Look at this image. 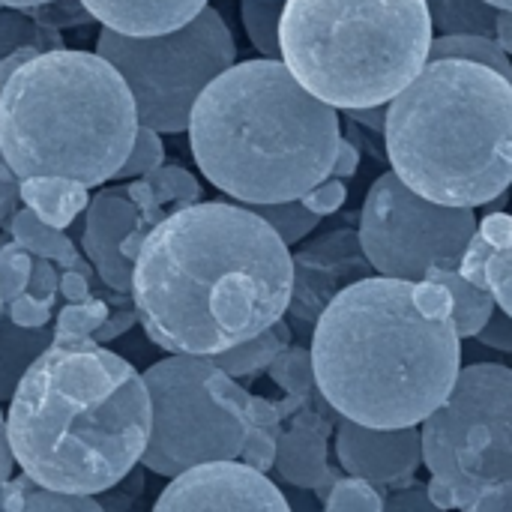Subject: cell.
Returning a JSON list of instances; mask_svg holds the SVG:
<instances>
[{"label": "cell", "instance_id": "6da1fadb", "mask_svg": "<svg viewBox=\"0 0 512 512\" xmlns=\"http://www.w3.org/2000/svg\"><path fill=\"white\" fill-rule=\"evenodd\" d=\"M294 261L246 204L198 201L165 216L141 243L132 306L153 345L216 357L285 318Z\"/></svg>", "mask_w": 512, "mask_h": 512}, {"label": "cell", "instance_id": "7a4b0ae2", "mask_svg": "<svg viewBox=\"0 0 512 512\" xmlns=\"http://www.w3.org/2000/svg\"><path fill=\"white\" fill-rule=\"evenodd\" d=\"M309 351L324 402L369 429L423 426L462 372L453 297L438 282L369 276L345 288Z\"/></svg>", "mask_w": 512, "mask_h": 512}, {"label": "cell", "instance_id": "3957f363", "mask_svg": "<svg viewBox=\"0 0 512 512\" xmlns=\"http://www.w3.org/2000/svg\"><path fill=\"white\" fill-rule=\"evenodd\" d=\"M153 426L144 378L96 342L51 345L6 411L15 465L66 495H99L141 465Z\"/></svg>", "mask_w": 512, "mask_h": 512}, {"label": "cell", "instance_id": "277c9868", "mask_svg": "<svg viewBox=\"0 0 512 512\" xmlns=\"http://www.w3.org/2000/svg\"><path fill=\"white\" fill-rule=\"evenodd\" d=\"M339 111L315 99L282 60H243L195 102L189 147L201 174L234 201H300L333 171Z\"/></svg>", "mask_w": 512, "mask_h": 512}, {"label": "cell", "instance_id": "5b68a950", "mask_svg": "<svg viewBox=\"0 0 512 512\" xmlns=\"http://www.w3.org/2000/svg\"><path fill=\"white\" fill-rule=\"evenodd\" d=\"M393 174L444 207H489L512 186V81L468 60H429L387 105Z\"/></svg>", "mask_w": 512, "mask_h": 512}, {"label": "cell", "instance_id": "8992f818", "mask_svg": "<svg viewBox=\"0 0 512 512\" xmlns=\"http://www.w3.org/2000/svg\"><path fill=\"white\" fill-rule=\"evenodd\" d=\"M138 126L126 81L93 51H42L0 87V153L18 183L102 186L123 168Z\"/></svg>", "mask_w": 512, "mask_h": 512}, {"label": "cell", "instance_id": "52a82bcc", "mask_svg": "<svg viewBox=\"0 0 512 512\" xmlns=\"http://www.w3.org/2000/svg\"><path fill=\"white\" fill-rule=\"evenodd\" d=\"M426 0H285L288 72L336 111L390 105L429 63Z\"/></svg>", "mask_w": 512, "mask_h": 512}, {"label": "cell", "instance_id": "ba28073f", "mask_svg": "<svg viewBox=\"0 0 512 512\" xmlns=\"http://www.w3.org/2000/svg\"><path fill=\"white\" fill-rule=\"evenodd\" d=\"M429 498L444 512H512V369L471 363L423 420Z\"/></svg>", "mask_w": 512, "mask_h": 512}, {"label": "cell", "instance_id": "9c48e42d", "mask_svg": "<svg viewBox=\"0 0 512 512\" xmlns=\"http://www.w3.org/2000/svg\"><path fill=\"white\" fill-rule=\"evenodd\" d=\"M96 54L126 81L138 123L153 132H186L198 96L237 63V42L225 18L207 6L186 27L162 36L99 30Z\"/></svg>", "mask_w": 512, "mask_h": 512}, {"label": "cell", "instance_id": "30bf717a", "mask_svg": "<svg viewBox=\"0 0 512 512\" xmlns=\"http://www.w3.org/2000/svg\"><path fill=\"white\" fill-rule=\"evenodd\" d=\"M216 372L213 357L171 354L144 369L153 426L141 465L162 477H180L198 465L237 462L246 441V426L219 408L207 393V378Z\"/></svg>", "mask_w": 512, "mask_h": 512}, {"label": "cell", "instance_id": "8fae6325", "mask_svg": "<svg viewBox=\"0 0 512 512\" xmlns=\"http://www.w3.org/2000/svg\"><path fill=\"white\" fill-rule=\"evenodd\" d=\"M477 225L474 210L435 204L387 171L366 192L357 234L378 276L426 282L432 270L462 267Z\"/></svg>", "mask_w": 512, "mask_h": 512}, {"label": "cell", "instance_id": "7c38bea8", "mask_svg": "<svg viewBox=\"0 0 512 512\" xmlns=\"http://www.w3.org/2000/svg\"><path fill=\"white\" fill-rule=\"evenodd\" d=\"M291 261H294V291L285 321L291 324L294 336L303 345H309L324 309L345 288L375 276V270L360 246V234L351 228H336L300 246L291 255Z\"/></svg>", "mask_w": 512, "mask_h": 512}, {"label": "cell", "instance_id": "4fadbf2b", "mask_svg": "<svg viewBox=\"0 0 512 512\" xmlns=\"http://www.w3.org/2000/svg\"><path fill=\"white\" fill-rule=\"evenodd\" d=\"M153 512H294L282 489L261 471L237 462H210L174 477Z\"/></svg>", "mask_w": 512, "mask_h": 512}, {"label": "cell", "instance_id": "5bb4252c", "mask_svg": "<svg viewBox=\"0 0 512 512\" xmlns=\"http://www.w3.org/2000/svg\"><path fill=\"white\" fill-rule=\"evenodd\" d=\"M150 231L153 225L144 219L129 186L105 189L87 204L84 252L111 291L132 297L135 258Z\"/></svg>", "mask_w": 512, "mask_h": 512}, {"label": "cell", "instance_id": "9a60e30c", "mask_svg": "<svg viewBox=\"0 0 512 512\" xmlns=\"http://www.w3.org/2000/svg\"><path fill=\"white\" fill-rule=\"evenodd\" d=\"M324 399H300L285 396L282 408V429L276 438V474L291 483L294 489H306L327 501L330 489L336 486V471L327 462V435L333 408L321 411Z\"/></svg>", "mask_w": 512, "mask_h": 512}, {"label": "cell", "instance_id": "2e32d148", "mask_svg": "<svg viewBox=\"0 0 512 512\" xmlns=\"http://www.w3.org/2000/svg\"><path fill=\"white\" fill-rule=\"evenodd\" d=\"M336 459L348 477L372 486H405L423 465V435L420 426L369 429L339 417Z\"/></svg>", "mask_w": 512, "mask_h": 512}, {"label": "cell", "instance_id": "e0dca14e", "mask_svg": "<svg viewBox=\"0 0 512 512\" xmlns=\"http://www.w3.org/2000/svg\"><path fill=\"white\" fill-rule=\"evenodd\" d=\"M459 273L489 291L495 306L512 318V213H486Z\"/></svg>", "mask_w": 512, "mask_h": 512}, {"label": "cell", "instance_id": "ac0fdd59", "mask_svg": "<svg viewBox=\"0 0 512 512\" xmlns=\"http://www.w3.org/2000/svg\"><path fill=\"white\" fill-rule=\"evenodd\" d=\"M102 27L123 36H162L198 18L210 0H78Z\"/></svg>", "mask_w": 512, "mask_h": 512}, {"label": "cell", "instance_id": "d6986e66", "mask_svg": "<svg viewBox=\"0 0 512 512\" xmlns=\"http://www.w3.org/2000/svg\"><path fill=\"white\" fill-rule=\"evenodd\" d=\"M54 345V327H18L9 315L0 318V405L12 402L24 372Z\"/></svg>", "mask_w": 512, "mask_h": 512}, {"label": "cell", "instance_id": "ffe728a7", "mask_svg": "<svg viewBox=\"0 0 512 512\" xmlns=\"http://www.w3.org/2000/svg\"><path fill=\"white\" fill-rule=\"evenodd\" d=\"M18 198L33 210L45 225L63 231L90 201L87 189L69 180L57 177H36V180H21L18 183Z\"/></svg>", "mask_w": 512, "mask_h": 512}, {"label": "cell", "instance_id": "44dd1931", "mask_svg": "<svg viewBox=\"0 0 512 512\" xmlns=\"http://www.w3.org/2000/svg\"><path fill=\"white\" fill-rule=\"evenodd\" d=\"M291 345H294V330H291V324L282 318V321H276L270 330H264L261 336H255V339H249V342H243V345H237V348H231V351L216 354L213 363H216V369H222V372L231 375L234 381H237V378H258V375L267 372V369L273 366V360H276L282 351H288Z\"/></svg>", "mask_w": 512, "mask_h": 512}, {"label": "cell", "instance_id": "7402d4cb", "mask_svg": "<svg viewBox=\"0 0 512 512\" xmlns=\"http://www.w3.org/2000/svg\"><path fill=\"white\" fill-rule=\"evenodd\" d=\"M9 231L15 237V243L30 252L33 258H45V261H57L63 270H78V273H90V267L78 258L75 246L69 243V237L51 225H45L33 210H15L9 219Z\"/></svg>", "mask_w": 512, "mask_h": 512}, {"label": "cell", "instance_id": "603a6c76", "mask_svg": "<svg viewBox=\"0 0 512 512\" xmlns=\"http://www.w3.org/2000/svg\"><path fill=\"white\" fill-rule=\"evenodd\" d=\"M282 408L279 402L252 396L249 411L243 414V426H246V441H243V453L240 462L267 474L276 465V438L282 429Z\"/></svg>", "mask_w": 512, "mask_h": 512}, {"label": "cell", "instance_id": "cb8c5ba5", "mask_svg": "<svg viewBox=\"0 0 512 512\" xmlns=\"http://www.w3.org/2000/svg\"><path fill=\"white\" fill-rule=\"evenodd\" d=\"M0 512H105V507L90 495L54 492L33 483L27 474H18L0 495Z\"/></svg>", "mask_w": 512, "mask_h": 512}, {"label": "cell", "instance_id": "d4e9b609", "mask_svg": "<svg viewBox=\"0 0 512 512\" xmlns=\"http://www.w3.org/2000/svg\"><path fill=\"white\" fill-rule=\"evenodd\" d=\"M426 282H438L453 297V324L459 339H477V333L486 327V321L495 312V300L489 291L468 282L459 270H432Z\"/></svg>", "mask_w": 512, "mask_h": 512}, {"label": "cell", "instance_id": "484cf974", "mask_svg": "<svg viewBox=\"0 0 512 512\" xmlns=\"http://www.w3.org/2000/svg\"><path fill=\"white\" fill-rule=\"evenodd\" d=\"M60 294V276L51 267V261L45 258H33V273L30 282L24 288V294L3 309V315H9L18 327H48L51 321V309H54V297Z\"/></svg>", "mask_w": 512, "mask_h": 512}, {"label": "cell", "instance_id": "4316f807", "mask_svg": "<svg viewBox=\"0 0 512 512\" xmlns=\"http://www.w3.org/2000/svg\"><path fill=\"white\" fill-rule=\"evenodd\" d=\"M432 27L438 36H492L498 27V12L486 0H426Z\"/></svg>", "mask_w": 512, "mask_h": 512}, {"label": "cell", "instance_id": "83f0119b", "mask_svg": "<svg viewBox=\"0 0 512 512\" xmlns=\"http://www.w3.org/2000/svg\"><path fill=\"white\" fill-rule=\"evenodd\" d=\"M429 60L480 63V66H489V69L501 72L507 81H512L510 54L492 36H474V33H468V36H435L432 48H429Z\"/></svg>", "mask_w": 512, "mask_h": 512}, {"label": "cell", "instance_id": "f1b7e54d", "mask_svg": "<svg viewBox=\"0 0 512 512\" xmlns=\"http://www.w3.org/2000/svg\"><path fill=\"white\" fill-rule=\"evenodd\" d=\"M285 0H240V18L249 42L267 60H282L279 24H282Z\"/></svg>", "mask_w": 512, "mask_h": 512}, {"label": "cell", "instance_id": "f546056e", "mask_svg": "<svg viewBox=\"0 0 512 512\" xmlns=\"http://www.w3.org/2000/svg\"><path fill=\"white\" fill-rule=\"evenodd\" d=\"M270 378L288 393V396H300V399H324L315 381V363H312V351L306 345H291L288 351H282L273 366L267 369Z\"/></svg>", "mask_w": 512, "mask_h": 512}, {"label": "cell", "instance_id": "4dcf8cb0", "mask_svg": "<svg viewBox=\"0 0 512 512\" xmlns=\"http://www.w3.org/2000/svg\"><path fill=\"white\" fill-rule=\"evenodd\" d=\"M111 309L102 300L66 303L54 318V345H84L93 342V333L108 321Z\"/></svg>", "mask_w": 512, "mask_h": 512}, {"label": "cell", "instance_id": "1f68e13d", "mask_svg": "<svg viewBox=\"0 0 512 512\" xmlns=\"http://www.w3.org/2000/svg\"><path fill=\"white\" fill-rule=\"evenodd\" d=\"M255 216H261L279 237L282 243L291 249L297 243H303L318 225H321V216H315L303 201H282V204H252L249 207Z\"/></svg>", "mask_w": 512, "mask_h": 512}, {"label": "cell", "instance_id": "d6a6232c", "mask_svg": "<svg viewBox=\"0 0 512 512\" xmlns=\"http://www.w3.org/2000/svg\"><path fill=\"white\" fill-rule=\"evenodd\" d=\"M324 512H384V495L366 480L339 477L324 501Z\"/></svg>", "mask_w": 512, "mask_h": 512}, {"label": "cell", "instance_id": "836d02e7", "mask_svg": "<svg viewBox=\"0 0 512 512\" xmlns=\"http://www.w3.org/2000/svg\"><path fill=\"white\" fill-rule=\"evenodd\" d=\"M30 273H33V258L18 243H3L0 246V300H3V309L12 306L24 294Z\"/></svg>", "mask_w": 512, "mask_h": 512}, {"label": "cell", "instance_id": "e575fe53", "mask_svg": "<svg viewBox=\"0 0 512 512\" xmlns=\"http://www.w3.org/2000/svg\"><path fill=\"white\" fill-rule=\"evenodd\" d=\"M162 159H165V150H162L159 132H153V129H147V126H138L135 144H132V150H129L123 168L117 171V180L147 177V174H153L156 168H162Z\"/></svg>", "mask_w": 512, "mask_h": 512}, {"label": "cell", "instance_id": "d590c367", "mask_svg": "<svg viewBox=\"0 0 512 512\" xmlns=\"http://www.w3.org/2000/svg\"><path fill=\"white\" fill-rule=\"evenodd\" d=\"M384 512H444L441 507L432 504L429 498V486L426 483H405L399 489H393L387 498H384Z\"/></svg>", "mask_w": 512, "mask_h": 512}, {"label": "cell", "instance_id": "8d00e7d4", "mask_svg": "<svg viewBox=\"0 0 512 512\" xmlns=\"http://www.w3.org/2000/svg\"><path fill=\"white\" fill-rule=\"evenodd\" d=\"M315 216H333L336 210H342V204L348 201V186L345 180H336V177H327L324 183H318L309 195L300 198Z\"/></svg>", "mask_w": 512, "mask_h": 512}, {"label": "cell", "instance_id": "74e56055", "mask_svg": "<svg viewBox=\"0 0 512 512\" xmlns=\"http://www.w3.org/2000/svg\"><path fill=\"white\" fill-rule=\"evenodd\" d=\"M477 342L486 345V348H495V351H504V354H512V318L495 306L492 318L486 321V327L477 333Z\"/></svg>", "mask_w": 512, "mask_h": 512}, {"label": "cell", "instance_id": "f35d334b", "mask_svg": "<svg viewBox=\"0 0 512 512\" xmlns=\"http://www.w3.org/2000/svg\"><path fill=\"white\" fill-rule=\"evenodd\" d=\"M15 204H18V177L9 171V165L0 153V225L6 219H12Z\"/></svg>", "mask_w": 512, "mask_h": 512}, {"label": "cell", "instance_id": "ab89813d", "mask_svg": "<svg viewBox=\"0 0 512 512\" xmlns=\"http://www.w3.org/2000/svg\"><path fill=\"white\" fill-rule=\"evenodd\" d=\"M357 168H360V147H357L351 138H342L330 177H336V180H345V183H348V180L357 174Z\"/></svg>", "mask_w": 512, "mask_h": 512}, {"label": "cell", "instance_id": "60d3db41", "mask_svg": "<svg viewBox=\"0 0 512 512\" xmlns=\"http://www.w3.org/2000/svg\"><path fill=\"white\" fill-rule=\"evenodd\" d=\"M345 117L354 123V126H363L375 135L384 138V129H387V105H375V108H357V111H345Z\"/></svg>", "mask_w": 512, "mask_h": 512}, {"label": "cell", "instance_id": "b9f144b4", "mask_svg": "<svg viewBox=\"0 0 512 512\" xmlns=\"http://www.w3.org/2000/svg\"><path fill=\"white\" fill-rule=\"evenodd\" d=\"M60 294L69 303H84L90 300V273H78V270H66L60 276Z\"/></svg>", "mask_w": 512, "mask_h": 512}, {"label": "cell", "instance_id": "7bdbcfd3", "mask_svg": "<svg viewBox=\"0 0 512 512\" xmlns=\"http://www.w3.org/2000/svg\"><path fill=\"white\" fill-rule=\"evenodd\" d=\"M12 468H15V459H12L9 438H6V414H0V495L6 489V483L12 480Z\"/></svg>", "mask_w": 512, "mask_h": 512}, {"label": "cell", "instance_id": "ee69618b", "mask_svg": "<svg viewBox=\"0 0 512 512\" xmlns=\"http://www.w3.org/2000/svg\"><path fill=\"white\" fill-rule=\"evenodd\" d=\"M36 54H42V51H36V48H27V45H24V48H21V51H15L9 60H3V63H0V87L6 84V78H9L18 66H24V63H27V60H33Z\"/></svg>", "mask_w": 512, "mask_h": 512}, {"label": "cell", "instance_id": "f6af8a7d", "mask_svg": "<svg viewBox=\"0 0 512 512\" xmlns=\"http://www.w3.org/2000/svg\"><path fill=\"white\" fill-rule=\"evenodd\" d=\"M495 39H498V45L512 57V9H501V12H498Z\"/></svg>", "mask_w": 512, "mask_h": 512}, {"label": "cell", "instance_id": "bcb514c9", "mask_svg": "<svg viewBox=\"0 0 512 512\" xmlns=\"http://www.w3.org/2000/svg\"><path fill=\"white\" fill-rule=\"evenodd\" d=\"M42 3H54V0H0V6H12V9H27V6H42Z\"/></svg>", "mask_w": 512, "mask_h": 512}, {"label": "cell", "instance_id": "7dc6e473", "mask_svg": "<svg viewBox=\"0 0 512 512\" xmlns=\"http://www.w3.org/2000/svg\"><path fill=\"white\" fill-rule=\"evenodd\" d=\"M486 3H492L495 9H512V0H486Z\"/></svg>", "mask_w": 512, "mask_h": 512}, {"label": "cell", "instance_id": "c3c4849f", "mask_svg": "<svg viewBox=\"0 0 512 512\" xmlns=\"http://www.w3.org/2000/svg\"><path fill=\"white\" fill-rule=\"evenodd\" d=\"M0 318H3V300H0Z\"/></svg>", "mask_w": 512, "mask_h": 512}]
</instances>
